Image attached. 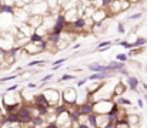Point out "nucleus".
Listing matches in <instances>:
<instances>
[{
  "label": "nucleus",
  "mask_w": 147,
  "mask_h": 128,
  "mask_svg": "<svg viewBox=\"0 0 147 128\" xmlns=\"http://www.w3.org/2000/svg\"><path fill=\"white\" fill-rule=\"evenodd\" d=\"M63 104H66L67 107H73L77 105V91L73 87H67L63 90V92L60 94Z\"/></svg>",
  "instance_id": "f257e3e1"
},
{
  "label": "nucleus",
  "mask_w": 147,
  "mask_h": 128,
  "mask_svg": "<svg viewBox=\"0 0 147 128\" xmlns=\"http://www.w3.org/2000/svg\"><path fill=\"white\" fill-rule=\"evenodd\" d=\"M66 23H67V21H66L64 14H63V13L57 14V16H56V20H54V23H53V26H51V29H50V33L61 34V31L66 30Z\"/></svg>",
  "instance_id": "f03ea898"
},
{
  "label": "nucleus",
  "mask_w": 147,
  "mask_h": 128,
  "mask_svg": "<svg viewBox=\"0 0 147 128\" xmlns=\"http://www.w3.org/2000/svg\"><path fill=\"white\" fill-rule=\"evenodd\" d=\"M42 94H43V95L46 97V100H47V103L50 104V107H54V105L60 104V101H61L60 92H59L57 90H53V88H47V90H45V91H43Z\"/></svg>",
  "instance_id": "7ed1b4c3"
},
{
  "label": "nucleus",
  "mask_w": 147,
  "mask_h": 128,
  "mask_svg": "<svg viewBox=\"0 0 147 128\" xmlns=\"http://www.w3.org/2000/svg\"><path fill=\"white\" fill-rule=\"evenodd\" d=\"M109 17V14H107V10H104L103 7H98L94 10V13L92 14V21L93 23H98V21H104L106 19Z\"/></svg>",
  "instance_id": "20e7f679"
},
{
  "label": "nucleus",
  "mask_w": 147,
  "mask_h": 128,
  "mask_svg": "<svg viewBox=\"0 0 147 128\" xmlns=\"http://www.w3.org/2000/svg\"><path fill=\"white\" fill-rule=\"evenodd\" d=\"M77 108H79L82 115H89V114L93 113V101L87 100V101H84L82 104H77Z\"/></svg>",
  "instance_id": "39448f33"
},
{
  "label": "nucleus",
  "mask_w": 147,
  "mask_h": 128,
  "mask_svg": "<svg viewBox=\"0 0 147 128\" xmlns=\"http://www.w3.org/2000/svg\"><path fill=\"white\" fill-rule=\"evenodd\" d=\"M111 77H113V73H93L86 78H87V81H104Z\"/></svg>",
  "instance_id": "423d86ee"
},
{
  "label": "nucleus",
  "mask_w": 147,
  "mask_h": 128,
  "mask_svg": "<svg viewBox=\"0 0 147 128\" xmlns=\"http://www.w3.org/2000/svg\"><path fill=\"white\" fill-rule=\"evenodd\" d=\"M119 13H121V1H120V0H113V1L110 3V6H109L107 14H109V16H116V14H119Z\"/></svg>",
  "instance_id": "0eeeda50"
},
{
  "label": "nucleus",
  "mask_w": 147,
  "mask_h": 128,
  "mask_svg": "<svg viewBox=\"0 0 147 128\" xmlns=\"http://www.w3.org/2000/svg\"><path fill=\"white\" fill-rule=\"evenodd\" d=\"M87 68L90 71H94V73H111L106 64H100V63H90L87 66Z\"/></svg>",
  "instance_id": "6e6552de"
},
{
  "label": "nucleus",
  "mask_w": 147,
  "mask_h": 128,
  "mask_svg": "<svg viewBox=\"0 0 147 128\" xmlns=\"http://www.w3.org/2000/svg\"><path fill=\"white\" fill-rule=\"evenodd\" d=\"M71 26H73L74 30H83V29L87 26V20H86V17H77V19L71 23Z\"/></svg>",
  "instance_id": "1a4fd4ad"
},
{
  "label": "nucleus",
  "mask_w": 147,
  "mask_h": 128,
  "mask_svg": "<svg viewBox=\"0 0 147 128\" xmlns=\"http://www.w3.org/2000/svg\"><path fill=\"white\" fill-rule=\"evenodd\" d=\"M127 85H129V88H130L131 91H137V90H139V85H140V81H139L137 77L129 76V77H127Z\"/></svg>",
  "instance_id": "9d476101"
},
{
  "label": "nucleus",
  "mask_w": 147,
  "mask_h": 128,
  "mask_svg": "<svg viewBox=\"0 0 147 128\" xmlns=\"http://www.w3.org/2000/svg\"><path fill=\"white\" fill-rule=\"evenodd\" d=\"M106 66L109 67V70H110V71H119V70L126 68V64H124V63H120V61H116V60L110 61V63H109V64H106Z\"/></svg>",
  "instance_id": "9b49d317"
},
{
  "label": "nucleus",
  "mask_w": 147,
  "mask_h": 128,
  "mask_svg": "<svg viewBox=\"0 0 147 128\" xmlns=\"http://www.w3.org/2000/svg\"><path fill=\"white\" fill-rule=\"evenodd\" d=\"M3 120H6L10 124H20V118H19L17 113H7V114H4Z\"/></svg>",
  "instance_id": "f8f14e48"
},
{
  "label": "nucleus",
  "mask_w": 147,
  "mask_h": 128,
  "mask_svg": "<svg viewBox=\"0 0 147 128\" xmlns=\"http://www.w3.org/2000/svg\"><path fill=\"white\" fill-rule=\"evenodd\" d=\"M0 14H14V6L9 3H3L0 6Z\"/></svg>",
  "instance_id": "ddd939ff"
},
{
  "label": "nucleus",
  "mask_w": 147,
  "mask_h": 128,
  "mask_svg": "<svg viewBox=\"0 0 147 128\" xmlns=\"http://www.w3.org/2000/svg\"><path fill=\"white\" fill-rule=\"evenodd\" d=\"M126 85L123 84L121 81H119L117 84H116V87H114V90H113V94H111V97H121V94L126 91Z\"/></svg>",
  "instance_id": "4468645a"
},
{
  "label": "nucleus",
  "mask_w": 147,
  "mask_h": 128,
  "mask_svg": "<svg viewBox=\"0 0 147 128\" xmlns=\"http://www.w3.org/2000/svg\"><path fill=\"white\" fill-rule=\"evenodd\" d=\"M60 40H61V34H56V33H49L47 39H46V42L53 44V46H57Z\"/></svg>",
  "instance_id": "2eb2a0df"
},
{
  "label": "nucleus",
  "mask_w": 147,
  "mask_h": 128,
  "mask_svg": "<svg viewBox=\"0 0 147 128\" xmlns=\"http://www.w3.org/2000/svg\"><path fill=\"white\" fill-rule=\"evenodd\" d=\"M45 40V36H42L40 33H37V31H33L30 36H29V42L30 43H40Z\"/></svg>",
  "instance_id": "dca6fc26"
},
{
  "label": "nucleus",
  "mask_w": 147,
  "mask_h": 128,
  "mask_svg": "<svg viewBox=\"0 0 147 128\" xmlns=\"http://www.w3.org/2000/svg\"><path fill=\"white\" fill-rule=\"evenodd\" d=\"M86 121H87V124H89L92 128H97V114H94V113L89 114Z\"/></svg>",
  "instance_id": "f3484780"
},
{
  "label": "nucleus",
  "mask_w": 147,
  "mask_h": 128,
  "mask_svg": "<svg viewBox=\"0 0 147 128\" xmlns=\"http://www.w3.org/2000/svg\"><path fill=\"white\" fill-rule=\"evenodd\" d=\"M111 98H116V105H124V107H130L131 105V101L124 98V97H111Z\"/></svg>",
  "instance_id": "a211bd4d"
},
{
  "label": "nucleus",
  "mask_w": 147,
  "mask_h": 128,
  "mask_svg": "<svg viewBox=\"0 0 147 128\" xmlns=\"http://www.w3.org/2000/svg\"><path fill=\"white\" fill-rule=\"evenodd\" d=\"M146 44H147L146 37H137V39H136V42L131 43L133 48H136V47H143V46H146Z\"/></svg>",
  "instance_id": "6ab92c4d"
},
{
  "label": "nucleus",
  "mask_w": 147,
  "mask_h": 128,
  "mask_svg": "<svg viewBox=\"0 0 147 128\" xmlns=\"http://www.w3.org/2000/svg\"><path fill=\"white\" fill-rule=\"evenodd\" d=\"M43 64H46L45 60H33L27 63V67H36V66H43Z\"/></svg>",
  "instance_id": "aec40b11"
},
{
  "label": "nucleus",
  "mask_w": 147,
  "mask_h": 128,
  "mask_svg": "<svg viewBox=\"0 0 147 128\" xmlns=\"http://www.w3.org/2000/svg\"><path fill=\"white\" fill-rule=\"evenodd\" d=\"M116 44H119V46H121V47H124V48H129V50H131V48H133L131 43H129V42H121V40H116Z\"/></svg>",
  "instance_id": "412c9836"
},
{
  "label": "nucleus",
  "mask_w": 147,
  "mask_h": 128,
  "mask_svg": "<svg viewBox=\"0 0 147 128\" xmlns=\"http://www.w3.org/2000/svg\"><path fill=\"white\" fill-rule=\"evenodd\" d=\"M76 80V76H71V74H63L60 77V81H73Z\"/></svg>",
  "instance_id": "4be33fe9"
},
{
  "label": "nucleus",
  "mask_w": 147,
  "mask_h": 128,
  "mask_svg": "<svg viewBox=\"0 0 147 128\" xmlns=\"http://www.w3.org/2000/svg\"><path fill=\"white\" fill-rule=\"evenodd\" d=\"M116 61H120V63H126L127 61V56L124 53H119L116 56Z\"/></svg>",
  "instance_id": "5701e85b"
},
{
  "label": "nucleus",
  "mask_w": 147,
  "mask_h": 128,
  "mask_svg": "<svg viewBox=\"0 0 147 128\" xmlns=\"http://www.w3.org/2000/svg\"><path fill=\"white\" fill-rule=\"evenodd\" d=\"M16 74H13V76H6V77H1L0 78V84H3V83H6V81H11V80H16Z\"/></svg>",
  "instance_id": "b1692460"
},
{
  "label": "nucleus",
  "mask_w": 147,
  "mask_h": 128,
  "mask_svg": "<svg viewBox=\"0 0 147 128\" xmlns=\"http://www.w3.org/2000/svg\"><path fill=\"white\" fill-rule=\"evenodd\" d=\"M73 127H76V128H92L87 123H74Z\"/></svg>",
  "instance_id": "393cba45"
},
{
  "label": "nucleus",
  "mask_w": 147,
  "mask_h": 128,
  "mask_svg": "<svg viewBox=\"0 0 147 128\" xmlns=\"http://www.w3.org/2000/svg\"><path fill=\"white\" fill-rule=\"evenodd\" d=\"M103 47H111V42H103V43H98L97 48H103Z\"/></svg>",
  "instance_id": "a878e982"
},
{
  "label": "nucleus",
  "mask_w": 147,
  "mask_h": 128,
  "mask_svg": "<svg viewBox=\"0 0 147 128\" xmlns=\"http://www.w3.org/2000/svg\"><path fill=\"white\" fill-rule=\"evenodd\" d=\"M142 13H136V14H131V16H129V20H139V19H142Z\"/></svg>",
  "instance_id": "bb28decb"
},
{
  "label": "nucleus",
  "mask_w": 147,
  "mask_h": 128,
  "mask_svg": "<svg viewBox=\"0 0 147 128\" xmlns=\"http://www.w3.org/2000/svg\"><path fill=\"white\" fill-rule=\"evenodd\" d=\"M130 1H121V11H124V10H127L129 7H130Z\"/></svg>",
  "instance_id": "cd10ccee"
},
{
  "label": "nucleus",
  "mask_w": 147,
  "mask_h": 128,
  "mask_svg": "<svg viewBox=\"0 0 147 128\" xmlns=\"http://www.w3.org/2000/svg\"><path fill=\"white\" fill-rule=\"evenodd\" d=\"M51 78H53V74H47V76H45V77L40 80V83H42V85H43L46 81H49V80H51Z\"/></svg>",
  "instance_id": "c85d7f7f"
},
{
  "label": "nucleus",
  "mask_w": 147,
  "mask_h": 128,
  "mask_svg": "<svg viewBox=\"0 0 147 128\" xmlns=\"http://www.w3.org/2000/svg\"><path fill=\"white\" fill-rule=\"evenodd\" d=\"M117 31H119V33H121V34L126 31V29H124V24H123V23H119V24H117Z\"/></svg>",
  "instance_id": "c756f323"
},
{
  "label": "nucleus",
  "mask_w": 147,
  "mask_h": 128,
  "mask_svg": "<svg viewBox=\"0 0 147 128\" xmlns=\"http://www.w3.org/2000/svg\"><path fill=\"white\" fill-rule=\"evenodd\" d=\"M66 60H67V58H59V60H54V61H53V66H60V64H63Z\"/></svg>",
  "instance_id": "7c9ffc66"
},
{
  "label": "nucleus",
  "mask_w": 147,
  "mask_h": 128,
  "mask_svg": "<svg viewBox=\"0 0 147 128\" xmlns=\"http://www.w3.org/2000/svg\"><path fill=\"white\" fill-rule=\"evenodd\" d=\"M17 88H19V84L10 85V87H7V90H6V92H11V91H14V90H17Z\"/></svg>",
  "instance_id": "2f4dec72"
},
{
  "label": "nucleus",
  "mask_w": 147,
  "mask_h": 128,
  "mask_svg": "<svg viewBox=\"0 0 147 128\" xmlns=\"http://www.w3.org/2000/svg\"><path fill=\"white\" fill-rule=\"evenodd\" d=\"M46 128H59V125L56 124V121H49L47 125H46Z\"/></svg>",
  "instance_id": "473e14b6"
},
{
  "label": "nucleus",
  "mask_w": 147,
  "mask_h": 128,
  "mask_svg": "<svg viewBox=\"0 0 147 128\" xmlns=\"http://www.w3.org/2000/svg\"><path fill=\"white\" fill-rule=\"evenodd\" d=\"M111 1H113V0H100V3H101V6H103V7H109Z\"/></svg>",
  "instance_id": "72a5a7b5"
},
{
  "label": "nucleus",
  "mask_w": 147,
  "mask_h": 128,
  "mask_svg": "<svg viewBox=\"0 0 147 128\" xmlns=\"http://www.w3.org/2000/svg\"><path fill=\"white\" fill-rule=\"evenodd\" d=\"M86 83H87V78H82V80L77 81V87H83Z\"/></svg>",
  "instance_id": "f704fd0d"
},
{
  "label": "nucleus",
  "mask_w": 147,
  "mask_h": 128,
  "mask_svg": "<svg viewBox=\"0 0 147 128\" xmlns=\"http://www.w3.org/2000/svg\"><path fill=\"white\" fill-rule=\"evenodd\" d=\"M119 73H120V74H123V76H127V77H129V71H127V68H123V70H119Z\"/></svg>",
  "instance_id": "c9c22d12"
},
{
  "label": "nucleus",
  "mask_w": 147,
  "mask_h": 128,
  "mask_svg": "<svg viewBox=\"0 0 147 128\" xmlns=\"http://www.w3.org/2000/svg\"><path fill=\"white\" fill-rule=\"evenodd\" d=\"M137 104H139V108H143V107H144V103H143V100H142V98H139V100H137Z\"/></svg>",
  "instance_id": "e433bc0d"
},
{
  "label": "nucleus",
  "mask_w": 147,
  "mask_h": 128,
  "mask_svg": "<svg viewBox=\"0 0 147 128\" xmlns=\"http://www.w3.org/2000/svg\"><path fill=\"white\" fill-rule=\"evenodd\" d=\"M37 84H34V83H27V88H36Z\"/></svg>",
  "instance_id": "4c0bfd02"
},
{
  "label": "nucleus",
  "mask_w": 147,
  "mask_h": 128,
  "mask_svg": "<svg viewBox=\"0 0 147 128\" xmlns=\"http://www.w3.org/2000/svg\"><path fill=\"white\" fill-rule=\"evenodd\" d=\"M4 118V114H3V111H1V108H0V121Z\"/></svg>",
  "instance_id": "58836bf2"
},
{
  "label": "nucleus",
  "mask_w": 147,
  "mask_h": 128,
  "mask_svg": "<svg viewBox=\"0 0 147 128\" xmlns=\"http://www.w3.org/2000/svg\"><path fill=\"white\" fill-rule=\"evenodd\" d=\"M142 85H143V90H144V91H147V84H146V83H142Z\"/></svg>",
  "instance_id": "ea45409f"
},
{
  "label": "nucleus",
  "mask_w": 147,
  "mask_h": 128,
  "mask_svg": "<svg viewBox=\"0 0 147 128\" xmlns=\"http://www.w3.org/2000/svg\"><path fill=\"white\" fill-rule=\"evenodd\" d=\"M79 47H80V43H76V44L73 46V48H79Z\"/></svg>",
  "instance_id": "a19ab883"
},
{
  "label": "nucleus",
  "mask_w": 147,
  "mask_h": 128,
  "mask_svg": "<svg viewBox=\"0 0 147 128\" xmlns=\"http://www.w3.org/2000/svg\"><path fill=\"white\" fill-rule=\"evenodd\" d=\"M130 1H131V3H139L140 0H130Z\"/></svg>",
  "instance_id": "79ce46f5"
},
{
  "label": "nucleus",
  "mask_w": 147,
  "mask_h": 128,
  "mask_svg": "<svg viewBox=\"0 0 147 128\" xmlns=\"http://www.w3.org/2000/svg\"><path fill=\"white\" fill-rule=\"evenodd\" d=\"M144 100H146V101H147V94H144Z\"/></svg>",
  "instance_id": "37998d69"
},
{
  "label": "nucleus",
  "mask_w": 147,
  "mask_h": 128,
  "mask_svg": "<svg viewBox=\"0 0 147 128\" xmlns=\"http://www.w3.org/2000/svg\"><path fill=\"white\" fill-rule=\"evenodd\" d=\"M120 1H130V0H120Z\"/></svg>",
  "instance_id": "c03bdc74"
},
{
  "label": "nucleus",
  "mask_w": 147,
  "mask_h": 128,
  "mask_svg": "<svg viewBox=\"0 0 147 128\" xmlns=\"http://www.w3.org/2000/svg\"><path fill=\"white\" fill-rule=\"evenodd\" d=\"M1 4H3V1H1V0H0V6H1Z\"/></svg>",
  "instance_id": "a18cd8bd"
},
{
  "label": "nucleus",
  "mask_w": 147,
  "mask_h": 128,
  "mask_svg": "<svg viewBox=\"0 0 147 128\" xmlns=\"http://www.w3.org/2000/svg\"><path fill=\"white\" fill-rule=\"evenodd\" d=\"M0 37H1V30H0Z\"/></svg>",
  "instance_id": "49530a36"
},
{
  "label": "nucleus",
  "mask_w": 147,
  "mask_h": 128,
  "mask_svg": "<svg viewBox=\"0 0 147 128\" xmlns=\"http://www.w3.org/2000/svg\"><path fill=\"white\" fill-rule=\"evenodd\" d=\"M0 50H1V48H0Z\"/></svg>",
  "instance_id": "de8ad7c7"
}]
</instances>
